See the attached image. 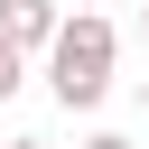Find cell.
Returning a JSON list of instances; mask_svg holds the SVG:
<instances>
[{
  "label": "cell",
  "mask_w": 149,
  "mask_h": 149,
  "mask_svg": "<svg viewBox=\"0 0 149 149\" xmlns=\"http://www.w3.org/2000/svg\"><path fill=\"white\" fill-rule=\"evenodd\" d=\"M112 56H121V28H112L102 9L56 19V37H47V93H56L65 112H93V102L112 93Z\"/></svg>",
  "instance_id": "1"
},
{
  "label": "cell",
  "mask_w": 149,
  "mask_h": 149,
  "mask_svg": "<svg viewBox=\"0 0 149 149\" xmlns=\"http://www.w3.org/2000/svg\"><path fill=\"white\" fill-rule=\"evenodd\" d=\"M56 0H0V47L9 56H47V37H56Z\"/></svg>",
  "instance_id": "2"
},
{
  "label": "cell",
  "mask_w": 149,
  "mask_h": 149,
  "mask_svg": "<svg viewBox=\"0 0 149 149\" xmlns=\"http://www.w3.org/2000/svg\"><path fill=\"white\" fill-rule=\"evenodd\" d=\"M19 84H28V56H9V47H0V102H9Z\"/></svg>",
  "instance_id": "3"
},
{
  "label": "cell",
  "mask_w": 149,
  "mask_h": 149,
  "mask_svg": "<svg viewBox=\"0 0 149 149\" xmlns=\"http://www.w3.org/2000/svg\"><path fill=\"white\" fill-rule=\"evenodd\" d=\"M84 149H130V140H121V130H93V140H84Z\"/></svg>",
  "instance_id": "4"
},
{
  "label": "cell",
  "mask_w": 149,
  "mask_h": 149,
  "mask_svg": "<svg viewBox=\"0 0 149 149\" xmlns=\"http://www.w3.org/2000/svg\"><path fill=\"white\" fill-rule=\"evenodd\" d=\"M0 149H47V140H0Z\"/></svg>",
  "instance_id": "5"
},
{
  "label": "cell",
  "mask_w": 149,
  "mask_h": 149,
  "mask_svg": "<svg viewBox=\"0 0 149 149\" xmlns=\"http://www.w3.org/2000/svg\"><path fill=\"white\" fill-rule=\"evenodd\" d=\"M140 112H149V74H140Z\"/></svg>",
  "instance_id": "6"
},
{
  "label": "cell",
  "mask_w": 149,
  "mask_h": 149,
  "mask_svg": "<svg viewBox=\"0 0 149 149\" xmlns=\"http://www.w3.org/2000/svg\"><path fill=\"white\" fill-rule=\"evenodd\" d=\"M140 37H149V9H140Z\"/></svg>",
  "instance_id": "7"
}]
</instances>
